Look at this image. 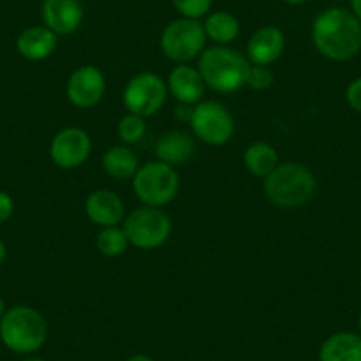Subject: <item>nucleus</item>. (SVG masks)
Instances as JSON below:
<instances>
[{
    "instance_id": "obj_1",
    "label": "nucleus",
    "mask_w": 361,
    "mask_h": 361,
    "mask_svg": "<svg viewBox=\"0 0 361 361\" xmlns=\"http://www.w3.org/2000/svg\"><path fill=\"white\" fill-rule=\"evenodd\" d=\"M312 39L329 61H349L361 50V22L347 9H326L312 25Z\"/></svg>"
},
{
    "instance_id": "obj_2",
    "label": "nucleus",
    "mask_w": 361,
    "mask_h": 361,
    "mask_svg": "<svg viewBox=\"0 0 361 361\" xmlns=\"http://www.w3.org/2000/svg\"><path fill=\"white\" fill-rule=\"evenodd\" d=\"M264 193L267 200L282 209H296L312 200L315 193V176L301 163H280L264 177Z\"/></svg>"
},
{
    "instance_id": "obj_3",
    "label": "nucleus",
    "mask_w": 361,
    "mask_h": 361,
    "mask_svg": "<svg viewBox=\"0 0 361 361\" xmlns=\"http://www.w3.org/2000/svg\"><path fill=\"white\" fill-rule=\"evenodd\" d=\"M252 64L238 50L228 47L207 48L199 57V71L209 89L231 94L246 85Z\"/></svg>"
},
{
    "instance_id": "obj_4",
    "label": "nucleus",
    "mask_w": 361,
    "mask_h": 361,
    "mask_svg": "<svg viewBox=\"0 0 361 361\" xmlns=\"http://www.w3.org/2000/svg\"><path fill=\"white\" fill-rule=\"evenodd\" d=\"M48 338V322L36 308L18 305L0 317V340L16 354H32Z\"/></svg>"
},
{
    "instance_id": "obj_5",
    "label": "nucleus",
    "mask_w": 361,
    "mask_h": 361,
    "mask_svg": "<svg viewBox=\"0 0 361 361\" xmlns=\"http://www.w3.org/2000/svg\"><path fill=\"white\" fill-rule=\"evenodd\" d=\"M133 192L144 206H169L179 192V173L172 165L163 161H149L138 166L131 179Z\"/></svg>"
},
{
    "instance_id": "obj_6",
    "label": "nucleus",
    "mask_w": 361,
    "mask_h": 361,
    "mask_svg": "<svg viewBox=\"0 0 361 361\" xmlns=\"http://www.w3.org/2000/svg\"><path fill=\"white\" fill-rule=\"evenodd\" d=\"M123 231L135 248L154 250L170 238L172 220L161 207L140 206L124 218Z\"/></svg>"
},
{
    "instance_id": "obj_7",
    "label": "nucleus",
    "mask_w": 361,
    "mask_h": 361,
    "mask_svg": "<svg viewBox=\"0 0 361 361\" xmlns=\"http://www.w3.org/2000/svg\"><path fill=\"white\" fill-rule=\"evenodd\" d=\"M206 30L199 20L179 18L165 27L159 47L163 55L177 64H188L206 50Z\"/></svg>"
},
{
    "instance_id": "obj_8",
    "label": "nucleus",
    "mask_w": 361,
    "mask_h": 361,
    "mask_svg": "<svg viewBox=\"0 0 361 361\" xmlns=\"http://www.w3.org/2000/svg\"><path fill=\"white\" fill-rule=\"evenodd\" d=\"M169 89L166 82L156 73H138L126 83L123 103L128 112L140 117H151L165 106Z\"/></svg>"
},
{
    "instance_id": "obj_9",
    "label": "nucleus",
    "mask_w": 361,
    "mask_h": 361,
    "mask_svg": "<svg viewBox=\"0 0 361 361\" xmlns=\"http://www.w3.org/2000/svg\"><path fill=\"white\" fill-rule=\"evenodd\" d=\"M193 133L209 145H224L234 135V117L218 102H200L193 106L190 119Z\"/></svg>"
},
{
    "instance_id": "obj_10",
    "label": "nucleus",
    "mask_w": 361,
    "mask_h": 361,
    "mask_svg": "<svg viewBox=\"0 0 361 361\" xmlns=\"http://www.w3.org/2000/svg\"><path fill=\"white\" fill-rule=\"evenodd\" d=\"M92 149L89 133L82 128H66L54 137L50 158L59 169L75 170L87 161Z\"/></svg>"
},
{
    "instance_id": "obj_11",
    "label": "nucleus",
    "mask_w": 361,
    "mask_h": 361,
    "mask_svg": "<svg viewBox=\"0 0 361 361\" xmlns=\"http://www.w3.org/2000/svg\"><path fill=\"white\" fill-rule=\"evenodd\" d=\"M106 90V80L96 66H82L71 73L66 85V96L78 109H92L102 102Z\"/></svg>"
},
{
    "instance_id": "obj_12",
    "label": "nucleus",
    "mask_w": 361,
    "mask_h": 361,
    "mask_svg": "<svg viewBox=\"0 0 361 361\" xmlns=\"http://www.w3.org/2000/svg\"><path fill=\"white\" fill-rule=\"evenodd\" d=\"M206 82L200 75L199 68H193L190 64H179L170 71L166 80V89L169 94L177 99L179 105H192L202 102L206 94Z\"/></svg>"
},
{
    "instance_id": "obj_13",
    "label": "nucleus",
    "mask_w": 361,
    "mask_h": 361,
    "mask_svg": "<svg viewBox=\"0 0 361 361\" xmlns=\"http://www.w3.org/2000/svg\"><path fill=\"white\" fill-rule=\"evenodd\" d=\"M44 27L57 36H68L80 27L83 20V8L80 0H43L41 6Z\"/></svg>"
},
{
    "instance_id": "obj_14",
    "label": "nucleus",
    "mask_w": 361,
    "mask_h": 361,
    "mask_svg": "<svg viewBox=\"0 0 361 361\" xmlns=\"http://www.w3.org/2000/svg\"><path fill=\"white\" fill-rule=\"evenodd\" d=\"M286 48V36L275 25L257 29L246 44V59L253 66H269L280 59Z\"/></svg>"
},
{
    "instance_id": "obj_15",
    "label": "nucleus",
    "mask_w": 361,
    "mask_h": 361,
    "mask_svg": "<svg viewBox=\"0 0 361 361\" xmlns=\"http://www.w3.org/2000/svg\"><path fill=\"white\" fill-rule=\"evenodd\" d=\"M85 214L98 227H117L124 220V202L116 192L96 190L85 200Z\"/></svg>"
},
{
    "instance_id": "obj_16",
    "label": "nucleus",
    "mask_w": 361,
    "mask_h": 361,
    "mask_svg": "<svg viewBox=\"0 0 361 361\" xmlns=\"http://www.w3.org/2000/svg\"><path fill=\"white\" fill-rule=\"evenodd\" d=\"M57 34L48 27H29L18 36L16 48L27 61H44L57 48Z\"/></svg>"
},
{
    "instance_id": "obj_17",
    "label": "nucleus",
    "mask_w": 361,
    "mask_h": 361,
    "mask_svg": "<svg viewBox=\"0 0 361 361\" xmlns=\"http://www.w3.org/2000/svg\"><path fill=\"white\" fill-rule=\"evenodd\" d=\"M197 144L193 137L185 131H170L165 133L156 144V156L166 165L179 166L188 163L195 156Z\"/></svg>"
},
{
    "instance_id": "obj_18",
    "label": "nucleus",
    "mask_w": 361,
    "mask_h": 361,
    "mask_svg": "<svg viewBox=\"0 0 361 361\" xmlns=\"http://www.w3.org/2000/svg\"><path fill=\"white\" fill-rule=\"evenodd\" d=\"M321 361H361V336L356 333H335L319 350Z\"/></svg>"
},
{
    "instance_id": "obj_19",
    "label": "nucleus",
    "mask_w": 361,
    "mask_h": 361,
    "mask_svg": "<svg viewBox=\"0 0 361 361\" xmlns=\"http://www.w3.org/2000/svg\"><path fill=\"white\" fill-rule=\"evenodd\" d=\"M102 165L106 176L117 180L133 179L140 166L137 154L126 145H114V147L106 149L102 158Z\"/></svg>"
},
{
    "instance_id": "obj_20",
    "label": "nucleus",
    "mask_w": 361,
    "mask_h": 361,
    "mask_svg": "<svg viewBox=\"0 0 361 361\" xmlns=\"http://www.w3.org/2000/svg\"><path fill=\"white\" fill-rule=\"evenodd\" d=\"M246 170L257 177H267L280 165L279 152L267 142H255L248 145L243 156Z\"/></svg>"
},
{
    "instance_id": "obj_21",
    "label": "nucleus",
    "mask_w": 361,
    "mask_h": 361,
    "mask_svg": "<svg viewBox=\"0 0 361 361\" xmlns=\"http://www.w3.org/2000/svg\"><path fill=\"white\" fill-rule=\"evenodd\" d=\"M206 36L220 47H227L239 36V22L227 11L211 13L204 23Z\"/></svg>"
},
{
    "instance_id": "obj_22",
    "label": "nucleus",
    "mask_w": 361,
    "mask_h": 361,
    "mask_svg": "<svg viewBox=\"0 0 361 361\" xmlns=\"http://www.w3.org/2000/svg\"><path fill=\"white\" fill-rule=\"evenodd\" d=\"M128 241L126 234H124L123 228L119 227H105L102 228V232L96 238V246H98V252L102 255L110 257H121L128 250Z\"/></svg>"
},
{
    "instance_id": "obj_23",
    "label": "nucleus",
    "mask_w": 361,
    "mask_h": 361,
    "mask_svg": "<svg viewBox=\"0 0 361 361\" xmlns=\"http://www.w3.org/2000/svg\"><path fill=\"white\" fill-rule=\"evenodd\" d=\"M117 135L124 145L137 144L145 135V117L128 112L117 124Z\"/></svg>"
},
{
    "instance_id": "obj_24",
    "label": "nucleus",
    "mask_w": 361,
    "mask_h": 361,
    "mask_svg": "<svg viewBox=\"0 0 361 361\" xmlns=\"http://www.w3.org/2000/svg\"><path fill=\"white\" fill-rule=\"evenodd\" d=\"M172 4L183 18L199 20L209 13L213 0H172Z\"/></svg>"
},
{
    "instance_id": "obj_25",
    "label": "nucleus",
    "mask_w": 361,
    "mask_h": 361,
    "mask_svg": "<svg viewBox=\"0 0 361 361\" xmlns=\"http://www.w3.org/2000/svg\"><path fill=\"white\" fill-rule=\"evenodd\" d=\"M275 82V76L271 73L267 66H253L250 68L248 78H246V85L252 87L253 90H266L269 89Z\"/></svg>"
},
{
    "instance_id": "obj_26",
    "label": "nucleus",
    "mask_w": 361,
    "mask_h": 361,
    "mask_svg": "<svg viewBox=\"0 0 361 361\" xmlns=\"http://www.w3.org/2000/svg\"><path fill=\"white\" fill-rule=\"evenodd\" d=\"M345 98L350 109H354L356 112H361V76L349 83V87L345 90Z\"/></svg>"
},
{
    "instance_id": "obj_27",
    "label": "nucleus",
    "mask_w": 361,
    "mask_h": 361,
    "mask_svg": "<svg viewBox=\"0 0 361 361\" xmlns=\"http://www.w3.org/2000/svg\"><path fill=\"white\" fill-rule=\"evenodd\" d=\"M13 211H15V202H13L11 195L0 190V224H4L11 218Z\"/></svg>"
},
{
    "instance_id": "obj_28",
    "label": "nucleus",
    "mask_w": 361,
    "mask_h": 361,
    "mask_svg": "<svg viewBox=\"0 0 361 361\" xmlns=\"http://www.w3.org/2000/svg\"><path fill=\"white\" fill-rule=\"evenodd\" d=\"M192 112H193L192 105H179L176 109V119L190 123V119H192Z\"/></svg>"
},
{
    "instance_id": "obj_29",
    "label": "nucleus",
    "mask_w": 361,
    "mask_h": 361,
    "mask_svg": "<svg viewBox=\"0 0 361 361\" xmlns=\"http://www.w3.org/2000/svg\"><path fill=\"white\" fill-rule=\"evenodd\" d=\"M350 6H353L354 16L361 22V0H350Z\"/></svg>"
},
{
    "instance_id": "obj_30",
    "label": "nucleus",
    "mask_w": 361,
    "mask_h": 361,
    "mask_svg": "<svg viewBox=\"0 0 361 361\" xmlns=\"http://www.w3.org/2000/svg\"><path fill=\"white\" fill-rule=\"evenodd\" d=\"M126 361H154L151 356H147V354H133V356L128 357Z\"/></svg>"
},
{
    "instance_id": "obj_31",
    "label": "nucleus",
    "mask_w": 361,
    "mask_h": 361,
    "mask_svg": "<svg viewBox=\"0 0 361 361\" xmlns=\"http://www.w3.org/2000/svg\"><path fill=\"white\" fill-rule=\"evenodd\" d=\"M6 255H8V252H6V245H4V241H2V239H0V266H2V264H4Z\"/></svg>"
},
{
    "instance_id": "obj_32",
    "label": "nucleus",
    "mask_w": 361,
    "mask_h": 361,
    "mask_svg": "<svg viewBox=\"0 0 361 361\" xmlns=\"http://www.w3.org/2000/svg\"><path fill=\"white\" fill-rule=\"evenodd\" d=\"M4 314H6V301H4V298L0 296V317H2Z\"/></svg>"
},
{
    "instance_id": "obj_33",
    "label": "nucleus",
    "mask_w": 361,
    "mask_h": 361,
    "mask_svg": "<svg viewBox=\"0 0 361 361\" xmlns=\"http://www.w3.org/2000/svg\"><path fill=\"white\" fill-rule=\"evenodd\" d=\"M283 2H287V4H293V6H300V4H305V2H308V0H283Z\"/></svg>"
},
{
    "instance_id": "obj_34",
    "label": "nucleus",
    "mask_w": 361,
    "mask_h": 361,
    "mask_svg": "<svg viewBox=\"0 0 361 361\" xmlns=\"http://www.w3.org/2000/svg\"><path fill=\"white\" fill-rule=\"evenodd\" d=\"M22 361H44V360H41V357H25V360Z\"/></svg>"
},
{
    "instance_id": "obj_35",
    "label": "nucleus",
    "mask_w": 361,
    "mask_h": 361,
    "mask_svg": "<svg viewBox=\"0 0 361 361\" xmlns=\"http://www.w3.org/2000/svg\"><path fill=\"white\" fill-rule=\"evenodd\" d=\"M357 324H360V331H361V314H360V321H357Z\"/></svg>"
}]
</instances>
